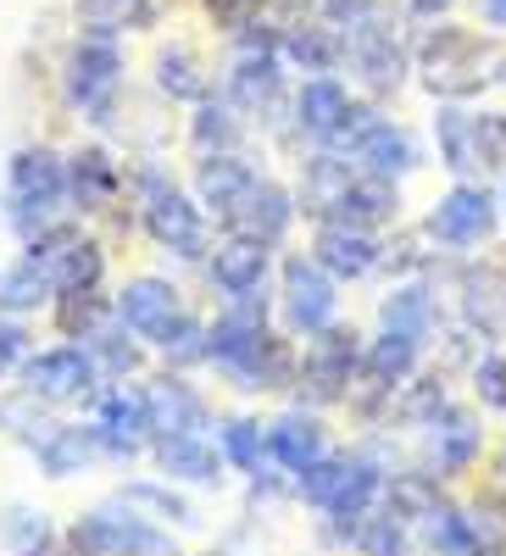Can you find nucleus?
<instances>
[{
	"label": "nucleus",
	"mask_w": 506,
	"mask_h": 556,
	"mask_svg": "<svg viewBox=\"0 0 506 556\" xmlns=\"http://www.w3.org/2000/svg\"><path fill=\"white\" fill-rule=\"evenodd\" d=\"M117 323L134 334V340H146L151 351L162 345V334L173 329V323L190 312V301H184V285L178 278H162V273H134L117 285Z\"/></svg>",
	"instance_id": "obj_18"
},
{
	"label": "nucleus",
	"mask_w": 506,
	"mask_h": 556,
	"mask_svg": "<svg viewBox=\"0 0 506 556\" xmlns=\"http://www.w3.org/2000/svg\"><path fill=\"white\" fill-rule=\"evenodd\" d=\"M384 479H390V468L367 445L362 451H329V456H317L306 473H295V501L324 523H356L384 501Z\"/></svg>",
	"instance_id": "obj_5"
},
{
	"label": "nucleus",
	"mask_w": 506,
	"mask_h": 556,
	"mask_svg": "<svg viewBox=\"0 0 506 556\" xmlns=\"http://www.w3.org/2000/svg\"><path fill=\"white\" fill-rule=\"evenodd\" d=\"M151 468L184 490H223L228 484V462L212 434H167L151 440Z\"/></svg>",
	"instance_id": "obj_27"
},
{
	"label": "nucleus",
	"mask_w": 506,
	"mask_h": 556,
	"mask_svg": "<svg viewBox=\"0 0 506 556\" xmlns=\"http://www.w3.org/2000/svg\"><path fill=\"white\" fill-rule=\"evenodd\" d=\"M34 351V317H7L0 312V384L17 379L23 356Z\"/></svg>",
	"instance_id": "obj_50"
},
{
	"label": "nucleus",
	"mask_w": 506,
	"mask_h": 556,
	"mask_svg": "<svg viewBox=\"0 0 506 556\" xmlns=\"http://www.w3.org/2000/svg\"><path fill=\"white\" fill-rule=\"evenodd\" d=\"M295 223H301L295 184L262 173V178L251 184V190L240 195V206L228 212L217 228H223V235H251V240H267V245H279V251H284V240L295 235Z\"/></svg>",
	"instance_id": "obj_20"
},
{
	"label": "nucleus",
	"mask_w": 506,
	"mask_h": 556,
	"mask_svg": "<svg viewBox=\"0 0 506 556\" xmlns=\"http://www.w3.org/2000/svg\"><path fill=\"white\" fill-rule=\"evenodd\" d=\"M206 323L212 317H201V312H184L173 329L162 334V345H156V362L162 367H178V374H195V367H212V351H206Z\"/></svg>",
	"instance_id": "obj_46"
},
{
	"label": "nucleus",
	"mask_w": 506,
	"mask_h": 556,
	"mask_svg": "<svg viewBox=\"0 0 506 556\" xmlns=\"http://www.w3.org/2000/svg\"><path fill=\"white\" fill-rule=\"evenodd\" d=\"M251 139V117L223 96V89H212L206 101L190 106V117H184V146H190V156H212V151H245Z\"/></svg>",
	"instance_id": "obj_32"
},
{
	"label": "nucleus",
	"mask_w": 506,
	"mask_h": 556,
	"mask_svg": "<svg viewBox=\"0 0 506 556\" xmlns=\"http://www.w3.org/2000/svg\"><path fill=\"white\" fill-rule=\"evenodd\" d=\"M451 401H456V395H451V374H445V367H429V362H423V374L395 395L390 429H395V424H401V429H423V424H434V417H440Z\"/></svg>",
	"instance_id": "obj_44"
},
{
	"label": "nucleus",
	"mask_w": 506,
	"mask_h": 556,
	"mask_svg": "<svg viewBox=\"0 0 506 556\" xmlns=\"http://www.w3.org/2000/svg\"><path fill=\"white\" fill-rule=\"evenodd\" d=\"M362 345L367 334L356 323L334 317L329 329H317L301 340V379H295V401L317 406V412H334L351 401L356 379H362Z\"/></svg>",
	"instance_id": "obj_8"
},
{
	"label": "nucleus",
	"mask_w": 506,
	"mask_h": 556,
	"mask_svg": "<svg viewBox=\"0 0 506 556\" xmlns=\"http://www.w3.org/2000/svg\"><path fill=\"white\" fill-rule=\"evenodd\" d=\"M284 62H290V73H345V34L340 28H329L324 17H301L290 34H284Z\"/></svg>",
	"instance_id": "obj_34"
},
{
	"label": "nucleus",
	"mask_w": 506,
	"mask_h": 556,
	"mask_svg": "<svg viewBox=\"0 0 506 556\" xmlns=\"http://www.w3.org/2000/svg\"><path fill=\"white\" fill-rule=\"evenodd\" d=\"M351 556H412V523L395 518L390 506L379 501L367 518H356V529H351Z\"/></svg>",
	"instance_id": "obj_45"
},
{
	"label": "nucleus",
	"mask_w": 506,
	"mask_h": 556,
	"mask_svg": "<svg viewBox=\"0 0 506 556\" xmlns=\"http://www.w3.org/2000/svg\"><path fill=\"white\" fill-rule=\"evenodd\" d=\"M356 162L345 151H329V146H317L301 156L295 167V201H301V217L306 223H334L340 217V201L351 195V184H356Z\"/></svg>",
	"instance_id": "obj_25"
},
{
	"label": "nucleus",
	"mask_w": 506,
	"mask_h": 556,
	"mask_svg": "<svg viewBox=\"0 0 506 556\" xmlns=\"http://www.w3.org/2000/svg\"><path fill=\"white\" fill-rule=\"evenodd\" d=\"M67 529H56V518L45 506H28V501H12L0 506V556H45Z\"/></svg>",
	"instance_id": "obj_42"
},
{
	"label": "nucleus",
	"mask_w": 506,
	"mask_h": 556,
	"mask_svg": "<svg viewBox=\"0 0 506 556\" xmlns=\"http://www.w3.org/2000/svg\"><path fill=\"white\" fill-rule=\"evenodd\" d=\"M12 434H17V445L34 456V468H39L45 479H78L84 468L106 462L96 429H89V417H84V424H67V417L39 412V417H28L23 429H12Z\"/></svg>",
	"instance_id": "obj_16"
},
{
	"label": "nucleus",
	"mask_w": 506,
	"mask_h": 556,
	"mask_svg": "<svg viewBox=\"0 0 506 556\" xmlns=\"http://www.w3.org/2000/svg\"><path fill=\"white\" fill-rule=\"evenodd\" d=\"M473 7H479V23H484V28L506 34V0H473Z\"/></svg>",
	"instance_id": "obj_53"
},
{
	"label": "nucleus",
	"mask_w": 506,
	"mask_h": 556,
	"mask_svg": "<svg viewBox=\"0 0 506 556\" xmlns=\"http://www.w3.org/2000/svg\"><path fill=\"white\" fill-rule=\"evenodd\" d=\"M0 429H7V417H0Z\"/></svg>",
	"instance_id": "obj_58"
},
{
	"label": "nucleus",
	"mask_w": 506,
	"mask_h": 556,
	"mask_svg": "<svg viewBox=\"0 0 506 556\" xmlns=\"http://www.w3.org/2000/svg\"><path fill=\"white\" fill-rule=\"evenodd\" d=\"M423 240L445 256H479L495 235H501V190L490 178H451V190H440L423 217Z\"/></svg>",
	"instance_id": "obj_7"
},
{
	"label": "nucleus",
	"mask_w": 506,
	"mask_h": 556,
	"mask_svg": "<svg viewBox=\"0 0 506 556\" xmlns=\"http://www.w3.org/2000/svg\"><path fill=\"white\" fill-rule=\"evenodd\" d=\"M212 440H217V451H223V462H228V473H235V479H256V473L273 468V462H267V424H262V417H245V412L217 417Z\"/></svg>",
	"instance_id": "obj_38"
},
{
	"label": "nucleus",
	"mask_w": 506,
	"mask_h": 556,
	"mask_svg": "<svg viewBox=\"0 0 506 556\" xmlns=\"http://www.w3.org/2000/svg\"><path fill=\"white\" fill-rule=\"evenodd\" d=\"M73 217L67 206V151L56 146H17L0 162V228L28 245L45 228Z\"/></svg>",
	"instance_id": "obj_2"
},
{
	"label": "nucleus",
	"mask_w": 506,
	"mask_h": 556,
	"mask_svg": "<svg viewBox=\"0 0 506 556\" xmlns=\"http://www.w3.org/2000/svg\"><path fill=\"white\" fill-rule=\"evenodd\" d=\"M128 190H134V228L173 262H206L217 245V217L195 201L190 184H178L156 156H128Z\"/></svg>",
	"instance_id": "obj_1"
},
{
	"label": "nucleus",
	"mask_w": 506,
	"mask_h": 556,
	"mask_svg": "<svg viewBox=\"0 0 506 556\" xmlns=\"http://www.w3.org/2000/svg\"><path fill=\"white\" fill-rule=\"evenodd\" d=\"M201 556H223V551H201Z\"/></svg>",
	"instance_id": "obj_57"
},
{
	"label": "nucleus",
	"mask_w": 506,
	"mask_h": 556,
	"mask_svg": "<svg viewBox=\"0 0 506 556\" xmlns=\"http://www.w3.org/2000/svg\"><path fill=\"white\" fill-rule=\"evenodd\" d=\"M334 223L390 235V228H401V184L395 178H379V173H356V184H351V195L340 201V217Z\"/></svg>",
	"instance_id": "obj_36"
},
{
	"label": "nucleus",
	"mask_w": 506,
	"mask_h": 556,
	"mask_svg": "<svg viewBox=\"0 0 506 556\" xmlns=\"http://www.w3.org/2000/svg\"><path fill=\"white\" fill-rule=\"evenodd\" d=\"M89 356H96V367H101L106 384H140L151 367H156V351H151L146 340H134L123 323H112L106 334L89 340Z\"/></svg>",
	"instance_id": "obj_40"
},
{
	"label": "nucleus",
	"mask_w": 506,
	"mask_h": 556,
	"mask_svg": "<svg viewBox=\"0 0 506 556\" xmlns=\"http://www.w3.org/2000/svg\"><path fill=\"white\" fill-rule=\"evenodd\" d=\"M468 379H473V401L484 412H506V345H484L468 367Z\"/></svg>",
	"instance_id": "obj_47"
},
{
	"label": "nucleus",
	"mask_w": 506,
	"mask_h": 556,
	"mask_svg": "<svg viewBox=\"0 0 506 556\" xmlns=\"http://www.w3.org/2000/svg\"><path fill=\"white\" fill-rule=\"evenodd\" d=\"M479 162L484 178H506V112L501 106H479Z\"/></svg>",
	"instance_id": "obj_49"
},
{
	"label": "nucleus",
	"mask_w": 506,
	"mask_h": 556,
	"mask_svg": "<svg viewBox=\"0 0 506 556\" xmlns=\"http://www.w3.org/2000/svg\"><path fill=\"white\" fill-rule=\"evenodd\" d=\"M351 162H356L362 173H379V178H395V184H406L412 173H423V167H429L423 139L412 134L406 123H395V117H379L374 128H367V134H362V146L351 151Z\"/></svg>",
	"instance_id": "obj_31"
},
{
	"label": "nucleus",
	"mask_w": 506,
	"mask_h": 556,
	"mask_svg": "<svg viewBox=\"0 0 506 556\" xmlns=\"http://www.w3.org/2000/svg\"><path fill=\"white\" fill-rule=\"evenodd\" d=\"M123 84H128V56H123V39L112 34H78L67 39V51L56 62V89L67 112H78L89 128H112L123 112Z\"/></svg>",
	"instance_id": "obj_4"
},
{
	"label": "nucleus",
	"mask_w": 506,
	"mask_h": 556,
	"mask_svg": "<svg viewBox=\"0 0 506 556\" xmlns=\"http://www.w3.org/2000/svg\"><path fill=\"white\" fill-rule=\"evenodd\" d=\"M468 513H473V523H479V534H484V545L495 551V556H506V484H484L473 501H468Z\"/></svg>",
	"instance_id": "obj_48"
},
{
	"label": "nucleus",
	"mask_w": 506,
	"mask_h": 556,
	"mask_svg": "<svg viewBox=\"0 0 506 556\" xmlns=\"http://www.w3.org/2000/svg\"><path fill=\"white\" fill-rule=\"evenodd\" d=\"M206 285L217 301H235V295H262L279 273V245L251 240V235H217L212 256L201 262Z\"/></svg>",
	"instance_id": "obj_19"
},
{
	"label": "nucleus",
	"mask_w": 506,
	"mask_h": 556,
	"mask_svg": "<svg viewBox=\"0 0 506 556\" xmlns=\"http://www.w3.org/2000/svg\"><path fill=\"white\" fill-rule=\"evenodd\" d=\"M206 7V17H212V28L223 34V39H235L256 12H262V0H201Z\"/></svg>",
	"instance_id": "obj_51"
},
{
	"label": "nucleus",
	"mask_w": 506,
	"mask_h": 556,
	"mask_svg": "<svg viewBox=\"0 0 506 556\" xmlns=\"http://www.w3.org/2000/svg\"><path fill=\"white\" fill-rule=\"evenodd\" d=\"M356 101V84H345L340 73H306L295 84V139H301V156L317 146H334V134L345 123Z\"/></svg>",
	"instance_id": "obj_22"
},
{
	"label": "nucleus",
	"mask_w": 506,
	"mask_h": 556,
	"mask_svg": "<svg viewBox=\"0 0 506 556\" xmlns=\"http://www.w3.org/2000/svg\"><path fill=\"white\" fill-rule=\"evenodd\" d=\"M12 384H17L23 395H34L45 412H67V406H84V412H89V401L106 390L96 356H89V345H78V340L34 345V351L23 356V367H17Z\"/></svg>",
	"instance_id": "obj_9"
},
{
	"label": "nucleus",
	"mask_w": 506,
	"mask_h": 556,
	"mask_svg": "<svg viewBox=\"0 0 506 556\" xmlns=\"http://www.w3.org/2000/svg\"><path fill=\"white\" fill-rule=\"evenodd\" d=\"M217 89L251 117V128L273 134L279 146H301L295 139V89H290L284 51H235V62L223 67Z\"/></svg>",
	"instance_id": "obj_6"
},
{
	"label": "nucleus",
	"mask_w": 506,
	"mask_h": 556,
	"mask_svg": "<svg viewBox=\"0 0 506 556\" xmlns=\"http://www.w3.org/2000/svg\"><path fill=\"white\" fill-rule=\"evenodd\" d=\"M429 139H434V156H440V167L451 178H484V162H479V106L473 101H434Z\"/></svg>",
	"instance_id": "obj_30"
},
{
	"label": "nucleus",
	"mask_w": 506,
	"mask_h": 556,
	"mask_svg": "<svg viewBox=\"0 0 506 556\" xmlns=\"http://www.w3.org/2000/svg\"><path fill=\"white\" fill-rule=\"evenodd\" d=\"M140 395H146V417H151V440H167V434H212L217 429V406L212 395L178 374V367H151L140 379Z\"/></svg>",
	"instance_id": "obj_15"
},
{
	"label": "nucleus",
	"mask_w": 506,
	"mask_h": 556,
	"mask_svg": "<svg viewBox=\"0 0 506 556\" xmlns=\"http://www.w3.org/2000/svg\"><path fill=\"white\" fill-rule=\"evenodd\" d=\"M89 429H96L101 456L112 468H134L140 456H151V417L140 384H106L89 401Z\"/></svg>",
	"instance_id": "obj_17"
},
{
	"label": "nucleus",
	"mask_w": 506,
	"mask_h": 556,
	"mask_svg": "<svg viewBox=\"0 0 506 556\" xmlns=\"http://www.w3.org/2000/svg\"><path fill=\"white\" fill-rule=\"evenodd\" d=\"M418 540H423L429 556H495V551L484 545L473 513H468V501H451V495L418 523Z\"/></svg>",
	"instance_id": "obj_35"
},
{
	"label": "nucleus",
	"mask_w": 506,
	"mask_h": 556,
	"mask_svg": "<svg viewBox=\"0 0 506 556\" xmlns=\"http://www.w3.org/2000/svg\"><path fill=\"white\" fill-rule=\"evenodd\" d=\"M117 501H128L134 513H146L167 529H201V513H195V501L184 495V484L173 479H128L117 484Z\"/></svg>",
	"instance_id": "obj_39"
},
{
	"label": "nucleus",
	"mask_w": 506,
	"mask_h": 556,
	"mask_svg": "<svg viewBox=\"0 0 506 556\" xmlns=\"http://www.w3.org/2000/svg\"><path fill=\"white\" fill-rule=\"evenodd\" d=\"M306 251L324 262L340 285L379 278V267H384V235H374V228H351V223H312Z\"/></svg>",
	"instance_id": "obj_23"
},
{
	"label": "nucleus",
	"mask_w": 506,
	"mask_h": 556,
	"mask_svg": "<svg viewBox=\"0 0 506 556\" xmlns=\"http://www.w3.org/2000/svg\"><path fill=\"white\" fill-rule=\"evenodd\" d=\"M490 456V429L479 417V401H451L434 424L418 429V462L445 484H463L484 468Z\"/></svg>",
	"instance_id": "obj_14"
},
{
	"label": "nucleus",
	"mask_w": 506,
	"mask_h": 556,
	"mask_svg": "<svg viewBox=\"0 0 506 556\" xmlns=\"http://www.w3.org/2000/svg\"><path fill=\"white\" fill-rule=\"evenodd\" d=\"M334 451V429H329V412H317V406H284V412H273L267 417V462L279 473H306L317 456H329Z\"/></svg>",
	"instance_id": "obj_21"
},
{
	"label": "nucleus",
	"mask_w": 506,
	"mask_h": 556,
	"mask_svg": "<svg viewBox=\"0 0 506 556\" xmlns=\"http://www.w3.org/2000/svg\"><path fill=\"white\" fill-rule=\"evenodd\" d=\"M273 312H279V329H290L295 340L329 329L340 317V278L317 262L306 245L301 251H279V273H273Z\"/></svg>",
	"instance_id": "obj_11"
},
{
	"label": "nucleus",
	"mask_w": 506,
	"mask_h": 556,
	"mask_svg": "<svg viewBox=\"0 0 506 556\" xmlns=\"http://www.w3.org/2000/svg\"><path fill=\"white\" fill-rule=\"evenodd\" d=\"M501 223H506V178H501Z\"/></svg>",
	"instance_id": "obj_56"
},
{
	"label": "nucleus",
	"mask_w": 506,
	"mask_h": 556,
	"mask_svg": "<svg viewBox=\"0 0 506 556\" xmlns=\"http://www.w3.org/2000/svg\"><path fill=\"white\" fill-rule=\"evenodd\" d=\"M451 7H456V0H406V23H445L451 17Z\"/></svg>",
	"instance_id": "obj_52"
},
{
	"label": "nucleus",
	"mask_w": 506,
	"mask_h": 556,
	"mask_svg": "<svg viewBox=\"0 0 506 556\" xmlns=\"http://www.w3.org/2000/svg\"><path fill=\"white\" fill-rule=\"evenodd\" d=\"M445 490H451V484H445L440 473H429L423 462H418V468H390V479H384V506L418 529L434 506L445 501Z\"/></svg>",
	"instance_id": "obj_43"
},
{
	"label": "nucleus",
	"mask_w": 506,
	"mask_h": 556,
	"mask_svg": "<svg viewBox=\"0 0 506 556\" xmlns=\"http://www.w3.org/2000/svg\"><path fill=\"white\" fill-rule=\"evenodd\" d=\"M45 556H89V551H84L78 540H67V534H62V540H56L51 551H45Z\"/></svg>",
	"instance_id": "obj_55"
},
{
	"label": "nucleus",
	"mask_w": 506,
	"mask_h": 556,
	"mask_svg": "<svg viewBox=\"0 0 506 556\" xmlns=\"http://www.w3.org/2000/svg\"><path fill=\"white\" fill-rule=\"evenodd\" d=\"M67 540H78L89 556H178V540L167 523L134 513L128 501H101L89 506V513H78L67 523Z\"/></svg>",
	"instance_id": "obj_12"
},
{
	"label": "nucleus",
	"mask_w": 506,
	"mask_h": 556,
	"mask_svg": "<svg viewBox=\"0 0 506 556\" xmlns=\"http://www.w3.org/2000/svg\"><path fill=\"white\" fill-rule=\"evenodd\" d=\"M67 206L84 223H112L123 206H134L128 190V162L106 146V139H78L67 146Z\"/></svg>",
	"instance_id": "obj_13"
},
{
	"label": "nucleus",
	"mask_w": 506,
	"mask_h": 556,
	"mask_svg": "<svg viewBox=\"0 0 506 556\" xmlns=\"http://www.w3.org/2000/svg\"><path fill=\"white\" fill-rule=\"evenodd\" d=\"M379 329L412 334L418 345H434V340L445 334V301H440L434 273H418V278H395V285L379 295Z\"/></svg>",
	"instance_id": "obj_24"
},
{
	"label": "nucleus",
	"mask_w": 506,
	"mask_h": 556,
	"mask_svg": "<svg viewBox=\"0 0 506 556\" xmlns=\"http://www.w3.org/2000/svg\"><path fill=\"white\" fill-rule=\"evenodd\" d=\"M67 12L78 23V34H151L162 23L156 0H67Z\"/></svg>",
	"instance_id": "obj_37"
},
{
	"label": "nucleus",
	"mask_w": 506,
	"mask_h": 556,
	"mask_svg": "<svg viewBox=\"0 0 506 556\" xmlns=\"http://www.w3.org/2000/svg\"><path fill=\"white\" fill-rule=\"evenodd\" d=\"M456 312L484 340H495L506 329V262L501 256H490V251L468 256V267L456 273Z\"/></svg>",
	"instance_id": "obj_26"
},
{
	"label": "nucleus",
	"mask_w": 506,
	"mask_h": 556,
	"mask_svg": "<svg viewBox=\"0 0 506 556\" xmlns=\"http://www.w3.org/2000/svg\"><path fill=\"white\" fill-rule=\"evenodd\" d=\"M401 17L384 7L379 17H367L362 28L345 34V73L356 84V96L390 101V96L406 89V78H412V34H406Z\"/></svg>",
	"instance_id": "obj_10"
},
{
	"label": "nucleus",
	"mask_w": 506,
	"mask_h": 556,
	"mask_svg": "<svg viewBox=\"0 0 506 556\" xmlns=\"http://www.w3.org/2000/svg\"><path fill=\"white\" fill-rule=\"evenodd\" d=\"M151 89L162 101H173V106H195V101H206L212 89H217V73H212V62L195 51L190 39H162L156 51H151Z\"/></svg>",
	"instance_id": "obj_29"
},
{
	"label": "nucleus",
	"mask_w": 506,
	"mask_h": 556,
	"mask_svg": "<svg viewBox=\"0 0 506 556\" xmlns=\"http://www.w3.org/2000/svg\"><path fill=\"white\" fill-rule=\"evenodd\" d=\"M490 479L495 484H506V434L495 440V451H490Z\"/></svg>",
	"instance_id": "obj_54"
},
{
	"label": "nucleus",
	"mask_w": 506,
	"mask_h": 556,
	"mask_svg": "<svg viewBox=\"0 0 506 556\" xmlns=\"http://www.w3.org/2000/svg\"><path fill=\"white\" fill-rule=\"evenodd\" d=\"M262 173H267V167H262L251 151H212V156H195V162H190V190H195V201L223 223Z\"/></svg>",
	"instance_id": "obj_28"
},
{
	"label": "nucleus",
	"mask_w": 506,
	"mask_h": 556,
	"mask_svg": "<svg viewBox=\"0 0 506 556\" xmlns=\"http://www.w3.org/2000/svg\"><path fill=\"white\" fill-rule=\"evenodd\" d=\"M412 78H418L434 101H479L495 84V51L479 28L429 23L412 39Z\"/></svg>",
	"instance_id": "obj_3"
},
{
	"label": "nucleus",
	"mask_w": 506,
	"mask_h": 556,
	"mask_svg": "<svg viewBox=\"0 0 506 556\" xmlns=\"http://www.w3.org/2000/svg\"><path fill=\"white\" fill-rule=\"evenodd\" d=\"M56 306V285L45 262L34 251H17L7 267H0V312L7 317H45Z\"/></svg>",
	"instance_id": "obj_33"
},
{
	"label": "nucleus",
	"mask_w": 506,
	"mask_h": 556,
	"mask_svg": "<svg viewBox=\"0 0 506 556\" xmlns=\"http://www.w3.org/2000/svg\"><path fill=\"white\" fill-rule=\"evenodd\" d=\"M45 317H51L56 340H78V345H89L96 334H106L112 323H117V301H112L106 290H84V295H56V306L45 312Z\"/></svg>",
	"instance_id": "obj_41"
}]
</instances>
